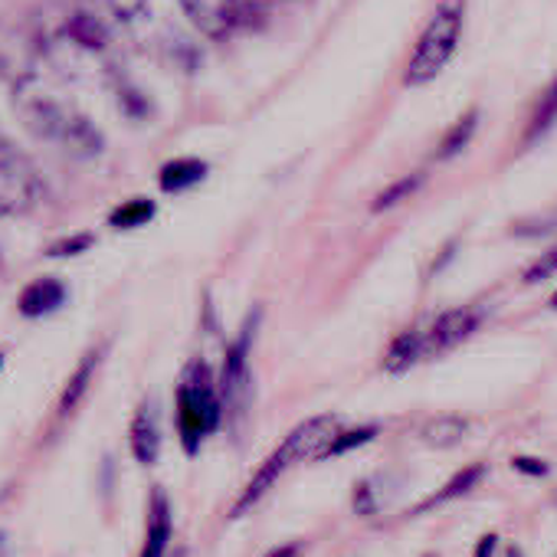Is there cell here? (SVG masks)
<instances>
[{
    "mask_svg": "<svg viewBox=\"0 0 557 557\" xmlns=\"http://www.w3.org/2000/svg\"><path fill=\"white\" fill-rule=\"evenodd\" d=\"M377 508H381V498L374 492V482L371 479L358 482V488H355V511L358 515H374Z\"/></svg>",
    "mask_w": 557,
    "mask_h": 557,
    "instance_id": "d4e9b609",
    "label": "cell"
},
{
    "mask_svg": "<svg viewBox=\"0 0 557 557\" xmlns=\"http://www.w3.org/2000/svg\"><path fill=\"white\" fill-rule=\"evenodd\" d=\"M66 306V283L57 275H40L27 283L17 296V312L24 319H47Z\"/></svg>",
    "mask_w": 557,
    "mask_h": 557,
    "instance_id": "8fae6325",
    "label": "cell"
},
{
    "mask_svg": "<svg viewBox=\"0 0 557 557\" xmlns=\"http://www.w3.org/2000/svg\"><path fill=\"white\" fill-rule=\"evenodd\" d=\"M469 433V423L456 413H440V417H430L423 426H420V440L430 446V449H453L456 443H462V436Z\"/></svg>",
    "mask_w": 557,
    "mask_h": 557,
    "instance_id": "7c38bea8",
    "label": "cell"
},
{
    "mask_svg": "<svg viewBox=\"0 0 557 557\" xmlns=\"http://www.w3.org/2000/svg\"><path fill=\"white\" fill-rule=\"evenodd\" d=\"M256 325H259V312H249L239 338L226 348L223 358V371L216 381L220 391V404H223V417H243L249 400H252V377H249V355H252V338H256Z\"/></svg>",
    "mask_w": 557,
    "mask_h": 557,
    "instance_id": "8992f818",
    "label": "cell"
},
{
    "mask_svg": "<svg viewBox=\"0 0 557 557\" xmlns=\"http://www.w3.org/2000/svg\"><path fill=\"white\" fill-rule=\"evenodd\" d=\"M423 332H404L391 342L387 355H384V371L387 374H404L410 371L420 358H423Z\"/></svg>",
    "mask_w": 557,
    "mask_h": 557,
    "instance_id": "9a60e30c",
    "label": "cell"
},
{
    "mask_svg": "<svg viewBox=\"0 0 557 557\" xmlns=\"http://www.w3.org/2000/svg\"><path fill=\"white\" fill-rule=\"evenodd\" d=\"M14 109L37 138L60 145L73 154H92L102 145L96 125L40 76H24L14 86Z\"/></svg>",
    "mask_w": 557,
    "mask_h": 557,
    "instance_id": "6da1fadb",
    "label": "cell"
},
{
    "mask_svg": "<svg viewBox=\"0 0 557 557\" xmlns=\"http://www.w3.org/2000/svg\"><path fill=\"white\" fill-rule=\"evenodd\" d=\"M342 433V423L332 417V413H322V417H312L306 423H299L283 443L272 449V456L252 472L249 485L243 488V495L236 498V505L230 508V518H239V515H249L262 498L265 492L283 479V472H289L293 466L306 462V459H322L325 446Z\"/></svg>",
    "mask_w": 557,
    "mask_h": 557,
    "instance_id": "7a4b0ae2",
    "label": "cell"
},
{
    "mask_svg": "<svg viewBox=\"0 0 557 557\" xmlns=\"http://www.w3.org/2000/svg\"><path fill=\"white\" fill-rule=\"evenodd\" d=\"M0 368H4V351H0Z\"/></svg>",
    "mask_w": 557,
    "mask_h": 557,
    "instance_id": "1f68e13d",
    "label": "cell"
},
{
    "mask_svg": "<svg viewBox=\"0 0 557 557\" xmlns=\"http://www.w3.org/2000/svg\"><path fill=\"white\" fill-rule=\"evenodd\" d=\"M550 309H557V293L550 296Z\"/></svg>",
    "mask_w": 557,
    "mask_h": 557,
    "instance_id": "4dcf8cb0",
    "label": "cell"
},
{
    "mask_svg": "<svg viewBox=\"0 0 557 557\" xmlns=\"http://www.w3.org/2000/svg\"><path fill=\"white\" fill-rule=\"evenodd\" d=\"M420 181H423L420 174H410V177H404V181L391 184V187H387V190H384V194L374 200V207H371V210H374V213H381V210H391L394 203H400L404 197H410V194L420 187Z\"/></svg>",
    "mask_w": 557,
    "mask_h": 557,
    "instance_id": "44dd1931",
    "label": "cell"
},
{
    "mask_svg": "<svg viewBox=\"0 0 557 557\" xmlns=\"http://www.w3.org/2000/svg\"><path fill=\"white\" fill-rule=\"evenodd\" d=\"M164 557H190V550H187V547H174V550H168Z\"/></svg>",
    "mask_w": 557,
    "mask_h": 557,
    "instance_id": "f1b7e54d",
    "label": "cell"
},
{
    "mask_svg": "<svg viewBox=\"0 0 557 557\" xmlns=\"http://www.w3.org/2000/svg\"><path fill=\"white\" fill-rule=\"evenodd\" d=\"M106 4L122 24H141L151 14V0H106Z\"/></svg>",
    "mask_w": 557,
    "mask_h": 557,
    "instance_id": "603a6c76",
    "label": "cell"
},
{
    "mask_svg": "<svg viewBox=\"0 0 557 557\" xmlns=\"http://www.w3.org/2000/svg\"><path fill=\"white\" fill-rule=\"evenodd\" d=\"M557 272V246L547 249L544 256H537L528 269H524V283H541V278L554 275Z\"/></svg>",
    "mask_w": 557,
    "mask_h": 557,
    "instance_id": "cb8c5ba5",
    "label": "cell"
},
{
    "mask_svg": "<svg viewBox=\"0 0 557 557\" xmlns=\"http://www.w3.org/2000/svg\"><path fill=\"white\" fill-rule=\"evenodd\" d=\"M377 436V426H351V430H342L329 446H325V453H322V459H335V456H345V453H351V449H358V446H364V443H371Z\"/></svg>",
    "mask_w": 557,
    "mask_h": 557,
    "instance_id": "ffe728a7",
    "label": "cell"
},
{
    "mask_svg": "<svg viewBox=\"0 0 557 557\" xmlns=\"http://www.w3.org/2000/svg\"><path fill=\"white\" fill-rule=\"evenodd\" d=\"M554 122H557V76L547 86V92L541 96V102H537V109H534V115L528 122V141L537 138V135H544Z\"/></svg>",
    "mask_w": 557,
    "mask_h": 557,
    "instance_id": "d6986e66",
    "label": "cell"
},
{
    "mask_svg": "<svg viewBox=\"0 0 557 557\" xmlns=\"http://www.w3.org/2000/svg\"><path fill=\"white\" fill-rule=\"evenodd\" d=\"M508 557H521V550H515V547H511V550H508Z\"/></svg>",
    "mask_w": 557,
    "mask_h": 557,
    "instance_id": "f546056e",
    "label": "cell"
},
{
    "mask_svg": "<svg viewBox=\"0 0 557 557\" xmlns=\"http://www.w3.org/2000/svg\"><path fill=\"white\" fill-rule=\"evenodd\" d=\"M511 466H515L518 472H524V475H534V479H541V475H547V472H550V466H547V462H541V459H528V456H515V459H511Z\"/></svg>",
    "mask_w": 557,
    "mask_h": 557,
    "instance_id": "484cf974",
    "label": "cell"
},
{
    "mask_svg": "<svg viewBox=\"0 0 557 557\" xmlns=\"http://www.w3.org/2000/svg\"><path fill=\"white\" fill-rule=\"evenodd\" d=\"M466 4L469 0H436V8L407 60L404 70L407 86H426L449 66L466 30Z\"/></svg>",
    "mask_w": 557,
    "mask_h": 557,
    "instance_id": "277c9868",
    "label": "cell"
},
{
    "mask_svg": "<svg viewBox=\"0 0 557 557\" xmlns=\"http://www.w3.org/2000/svg\"><path fill=\"white\" fill-rule=\"evenodd\" d=\"M92 243H96L92 233H73V236H63V239L50 243V246H47V256H50V259H70V256L86 252Z\"/></svg>",
    "mask_w": 557,
    "mask_h": 557,
    "instance_id": "7402d4cb",
    "label": "cell"
},
{
    "mask_svg": "<svg viewBox=\"0 0 557 557\" xmlns=\"http://www.w3.org/2000/svg\"><path fill=\"white\" fill-rule=\"evenodd\" d=\"M99 361H102V348H92V351L79 361V368L70 374V381H66V387H63V397H60V417H70V413L79 407V400L86 397L89 381H92Z\"/></svg>",
    "mask_w": 557,
    "mask_h": 557,
    "instance_id": "5bb4252c",
    "label": "cell"
},
{
    "mask_svg": "<svg viewBox=\"0 0 557 557\" xmlns=\"http://www.w3.org/2000/svg\"><path fill=\"white\" fill-rule=\"evenodd\" d=\"M40 197H44V181L34 161L11 138L0 135V213L24 216L40 203Z\"/></svg>",
    "mask_w": 557,
    "mask_h": 557,
    "instance_id": "5b68a950",
    "label": "cell"
},
{
    "mask_svg": "<svg viewBox=\"0 0 557 557\" xmlns=\"http://www.w3.org/2000/svg\"><path fill=\"white\" fill-rule=\"evenodd\" d=\"M171 531H174V518H171L168 492L161 485H151L148 515H145V544L138 557H164L171 550Z\"/></svg>",
    "mask_w": 557,
    "mask_h": 557,
    "instance_id": "30bf717a",
    "label": "cell"
},
{
    "mask_svg": "<svg viewBox=\"0 0 557 557\" xmlns=\"http://www.w3.org/2000/svg\"><path fill=\"white\" fill-rule=\"evenodd\" d=\"M154 220V200L148 197H135V200H125L122 207H115L109 213V223L115 230H135V226H145Z\"/></svg>",
    "mask_w": 557,
    "mask_h": 557,
    "instance_id": "ac0fdd59",
    "label": "cell"
},
{
    "mask_svg": "<svg viewBox=\"0 0 557 557\" xmlns=\"http://www.w3.org/2000/svg\"><path fill=\"white\" fill-rule=\"evenodd\" d=\"M485 475V466L482 462H475V466H466V469H459L440 492H433L417 511H426V508H436V505H446V502H453V498H459V495H466L479 479Z\"/></svg>",
    "mask_w": 557,
    "mask_h": 557,
    "instance_id": "2e32d148",
    "label": "cell"
},
{
    "mask_svg": "<svg viewBox=\"0 0 557 557\" xmlns=\"http://www.w3.org/2000/svg\"><path fill=\"white\" fill-rule=\"evenodd\" d=\"M246 4L249 0H181V11L203 37L223 40L239 27Z\"/></svg>",
    "mask_w": 557,
    "mask_h": 557,
    "instance_id": "52a82bcc",
    "label": "cell"
},
{
    "mask_svg": "<svg viewBox=\"0 0 557 557\" xmlns=\"http://www.w3.org/2000/svg\"><path fill=\"white\" fill-rule=\"evenodd\" d=\"M128 446H132L135 462H141V466L158 462V456H161V407L154 397H145L138 404L132 426H128Z\"/></svg>",
    "mask_w": 557,
    "mask_h": 557,
    "instance_id": "9c48e42d",
    "label": "cell"
},
{
    "mask_svg": "<svg viewBox=\"0 0 557 557\" xmlns=\"http://www.w3.org/2000/svg\"><path fill=\"white\" fill-rule=\"evenodd\" d=\"M495 547H498V534H495V531H488V534H482V537H479V544H475V554H472V557H492V554H495Z\"/></svg>",
    "mask_w": 557,
    "mask_h": 557,
    "instance_id": "4316f807",
    "label": "cell"
},
{
    "mask_svg": "<svg viewBox=\"0 0 557 557\" xmlns=\"http://www.w3.org/2000/svg\"><path fill=\"white\" fill-rule=\"evenodd\" d=\"M475 128H479V112L472 109V112H466L446 135H443V141H440V151H436V158L440 161H446V158H456L469 141H472V135H475Z\"/></svg>",
    "mask_w": 557,
    "mask_h": 557,
    "instance_id": "e0dca14e",
    "label": "cell"
},
{
    "mask_svg": "<svg viewBox=\"0 0 557 557\" xmlns=\"http://www.w3.org/2000/svg\"><path fill=\"white\" fill-rule=\"evenodd\" d=\"M479 325H482V312L479 309H472V306L449 309V312H443V315L433 319L430 332H423V351L426 355L449 351V348L462 345Z\"/></svg>",
    "mask_w": 557,
    "mask_h": 557,
    "instance_id": "ba28073f",
    "label": "cell"
},
{
    "mask_svg": "<svg viewBox=\"0 0 557 557\" xmlns=\"http://www.w3.org/2000/svg\"><path fill=\"white\" fill-rule=\"evenodd\" d=\"M203 177H207V164L200 158H174L158 171V184L168 194H181V190L200 184Z\"/></svg>",
    "mask_w": 557,
    "mask_h": 557,
    "instance_id": "4fadbf2b",
    "label": "cell"
},
{
    "mask_svg": "<svg viewBox=\"0 0 557 557\" xmlns=\"http://www.w3.org/2000/svg\"><path fill=\"white\" fill-rule=\"evenodd\" d=\"M174 420H177V436H181V446L187 456H194L200 449V443L223 420L220 391H216L213 371L203 358H194L184 368V377H181L177 397H174Z\"/></svg>",
    "mask_w": 557,
    "mask_h": 557,
    "instance_id": "3957f363",
    "label": "cell"
},
{
    "mask_svg": "<svg viewBox=\"0 0 557 557\" xmlns=\"http://www.w3.org/2000/svg\"><path fill=\"white\" fill-rule=\"evenodd\" d=\"M299 550H302V544H283V547L269 550L265 557H299Z\"/></svg>",
    "mask_w": 557,
    "mask_h": 557,
    "instance_id": "83f0119b",
    "label": "cell"
}]
</instances>
